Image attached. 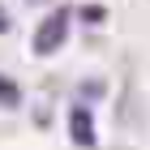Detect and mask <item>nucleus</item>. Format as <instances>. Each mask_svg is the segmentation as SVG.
<instances>
[{
    "label": "nucleus",
    "mask_w": 150,
    "mask_h": 150,
    "mask_svg": "<svg viewBox=\"0 0 150 150\" xmlns=\"http://www.w3.org/2000/svg\"><path fill=\"white\" fill-rule=\"evenodd\" d=\"M64 39H69V13L56 9V13H47L39 22V30H35V56H56L64 47Z\"/></svg>",
    "instance_id": "obj_1"
},
{
    "label": "nucleus",
    "mask_w": 150,
    "mask_h": 150,
    "mask_svg": "<svg viewBox=\"0 0 150 150\" xmlns=\"http://www.w3.org/2000/svg\"><path fill=\"white\" fill-rule=\"evenodd\" d=\"M69 125H73V137H77V142H81V146H86V142H90V137H94V125H90V116L81 112V107H77V112H73V116H69Z\"/></svg>",
    "instance_id": "obj_2"
},
{
    "label": "nucleus",
    "mask_w": 150,
    "mask_h": 150,
    "mask_svg": "<svg viewBox=\"0 0 150 150\" xmlns=\"http://www.w3.org/2000/svg\"><path fill=\"white\" fill-rule=\"evenodd\" d=\"M17 103H22V90L9 77H0V107H17Z\"/></svg>",
    "instance_id": "obj_3"
},
{
    "label": "nucleus",
    "mask_w": 150,
    "mask_h": 150,
    "mask_svg": "<svg viewBox=\"0 0 150 150\" xmlns=\"http://www.w3.org/2000/svg\"><path fill=\"white\" fill-rule=\"evenodd\" d=\"M4 26H9V17H4V9H0V30H4Z\"/></svg>",
    "instance_id": "obj_4"
}]
</instances>
